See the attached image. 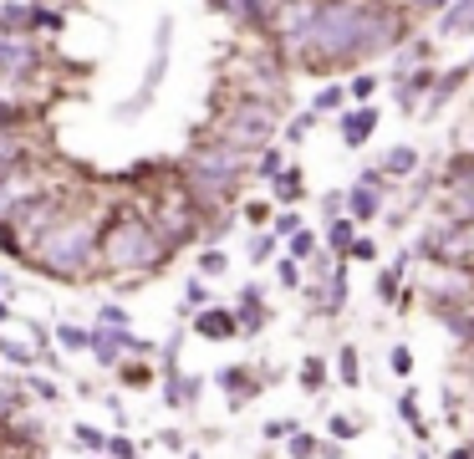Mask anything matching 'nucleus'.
Returning <instances> with one entry per match:
<instances>
[{
    "label": "nucleus",
    "instance_id": "f257e3e1",
    "mask_svg": "<svg viewBox=\"0 0 474 459\" xmlns=\"http://www.w3.org/2000/svg\"><path fill=\"white\" fill-rule=\"evenodd\" d=\"M403 36H408V11L342 0V5H311L307 21L276 42L291 62H301V72H331V66L372 62Z\"/></svg>",
    "mask_w": 474,
    "mask_h": 459
},
{
    "label": "nucleus",
    "instance_id": "f03ea898",
    "mask_svg": "<svg viewBox=\"0 0 474 459\" xmlns=\"http://www.w3.org/2000/svg\"><path fill=\"white\" fill-rule=\"evenodd\" d=\"M31 266H42V276H57V281H82L97 261V220L82 214V209H66L57 225L46 230L42 240L26 251Z\"/></svg>",
    "mask_w": 474,
    "mask_h": 459
},
{
    "label": "nucleus",
    "instance_id": "7ed1b4c3",
    "mask_svg": "<svg viewBox=\"0 0 474 459\" xmlns=\"http://www.w3.org/2000/svg\"><path fill=\"white\" fill-rule=\"evenodd\" d=\"M97 261H103L107 271H153V266L168 261V245L159 240V230H153L148 214L123 209V214L97 235Z\"/></svg>",
    "mask_w": 474,
    "mask_h": 459
},
{
    "label": "nucleus",
    "instance_id": "20e7f679",
    "mask_svg": "<svg viewBox=\"0 0 474 459\" xmlns=\"http://www.w3.org/2000/svg\"><path fill=\"white\" fill-rule=\"evenodd\" d=\"M276 107L270 103H255V97H235V103L214 118V144L235 148L240 159L245 153H260V148H270V138H276Z\"/></svg>",
    "mask_w": 474,
    "mask_h": 459
},
{
    "label": "nucleus",
    "instance_id": "39448f33",
    "mask_svg": "<svg viewBox=\"0 0 474 459\" xmlns=\"http://www.w3.org/2000/svg\"><path fill=\"white\" fill-rule=\"evenodd\" d=\"M413 255H423L433 266H449V271H474V225H433L418 235Z\"/></svg>",
    "mask_w": 474,
    "mask_h": 459
},
{
    "label": "nucleus",
    "instance_id": "423d86ee",
    "mask_svg": "<svg viewBox=\"0 0 474 459\" xmlns=\"http://www.w3.org/2000/svg\"><path fill=\"white\" fill-rule=\"evenodd\" d=\"M439 214H444V225H474V159L464 153H454L449 164L439 168Z\"/></svg>",
    "mask_w": 474,
    "mask_h": 459
},
{
    "label": "nucleus",
    "instance_id": "0eeeda50",
    "mask_svg": "<svg viewBox=\"0 0 474 459\" xmlns=\"http://www.w3.org/2000/svg\"><path fill=\"white\" fill-rule=\"evenodd\" d=\"M184 174H199V179H209V184L235 189L240 179H245V159H240L235 148H225V144H205V148H194V153H189Z\"/></svg>",
    "mask_w": 474,
    "mask_h": 459
},
{
    "label": "nucleus",
    "instance_id": "6e6552de",
    "mask_svg": "<svg viewBox=\"0 0 474 459\" xmlns=\"http://www.w3.org/2000/svg\"><path fill=\"white\" fill-rule=\"evenodd\" d=\"M36 72H42V51H36L31 36H0V82L21 87Z\"/></svg>",
    "mask_w": 474,
    "mask_h": 459
},
{
    "label": "nucleus",
    "instance_id": "1a4fd4ad",
    "mask_svg": "<svg viewBox=\"0 0 474 459\" xmlns=\"http://www.w3.org/2000/svg\"><path fill=\"white\" fill-rule=\"evenodd\" d=\"M383 194H392L388 179H383L377 168H362V174H357V184L347 189V199H342L352 225H357V220H372V214H383Z\"/></svg>",
    "mask_w": 474,
    "mask_h": 459
},
{
    "label": "nucleus",
    "instance_id": "9d476101",
    "mask_svg": "<svg viewBox=\"0 0 474 459\" xmlns=\"http://www.w3.org/2000/svg\"><path fill=\"white\" fill-rule=\"evenodd\" d=\"M42 194V179L31 174V168H16V174H0V225L26 205V199H36Z\"/></svg>",
    "mask_w": 474,
    "mask_h": 459
},
{
    "label": "nucleus",
    "instance_id": "9b49d317",
    "mask_svg": "<svg viewBox=\"0 0 474 459\" xmlns=\"http://www.w3.org/2000/svg\"><path fill=\"white\" fill-rule=\"evenodd\" d=\"M16 168H31V138L21 128H0V174H16Z\"/></svg>",
    "mask_w": 474,
    "mask_h": 459
},
{
    "label": "nucleus",
    "instance_id": "f8f14e48",
    "mask_svg": "<svg viewBox=\"0 0 474 459\" xmlns=\"http://www.w3.org/2000/svg\"><path fill=\"white\" fill-rule=\"evenodd\" d=\"M439 36H474V0L439 5Z\"/></svg>",
    "mask_w": 474,
    "mask_h": 459
},
{
    "label": "nucleus",
    "instance_id": "ddd939ff",
    "mask_svg": "<svg viewBox=\"0 0 474 459\" xmlns=\"http://www.w3.org/2000/svg\"><path fill=\"white\" fill-rule=\"evenodd\" d=\"M270 322V312H266V301H260V286H245L240 292V312H235V332H260Z\"/></svg>",
    "mask_w": 474,
    "mask_h": 459
},
{
    "label": "nucleus",
    "instance_id": "4468645a",
    "mask_svg": "<svg viewBox=\"0 0 474 459\" xmlns=\"http://www.w3.org/2000/svg\"><path fill=\"white\" fill-rule=\"evenodd\" d=\"M470 77H474L470 66H449V72H444V77H439V82H433L429 103L418 107V113H423V118H433V113H439V107L449 103V97H454V92H459V87H464V82H470Z\"/></svg>",
    "mask_w": 474,
    "mask_h": 459
},
{
    "label": "nucleus",
    "instance_id": "2eb2a0df",
    "mask_svg": "<svg viewBox=\"0 0 474 459\" xmlns=\"http://www.w3.org/2000/svg\"><path fill=\"white\" fill-rule=\"evenodd\" d=\"M377 118H383L377 107H352L347 118H342V144H347V148H362V144L372 138V128H377Z\"/></svg>",
    "mask_w": 474,
    "mask_h": 459
},
{
    "label": "nucleus",
    "instance_id": "dca6fc26",
    "mask_svg": "<svg viewBox=\"0 0 474 459\" xmlns=\"http://www.w3.org/2000/svg\"><path fill=\"white\" fill-rule=\"evenodd\" d=\"M377 174H383V179H408V174H418V148L413 144H392L388 153H383V164H377Z\"/></svg>",
    "mask_w": 474,
    "mask_h": 459
},
{
    "label": "nucleus",
    "instance_id": "f3484780",
    "mask_svg": "<svg viewBox=\"0 0 474 459\" xmlns=\"http://www.w3.org/2000/svg\"><path fill=\"white\" fill-rule=\"evenodd\" d=\"M194 332L209 337V342H225V337H235V312L229 307H205L194 316Z\"/></svg>",
    "mask_w": 474,
    "mask_h": 459
},
{
    "label": "nucleus",
    "instance_id": "a211bd4d",
    "mask_svg": "<svg viewBox=\"0 0 474 459\" xmlns=\"http://www.w3.org/2000/svg\"><path fill=\"white\" fill-rule=\"evenodd\" d=\"M87 347H92V357H97L103 368H118V357L128 353V332H107V327H97V332H87Z\"/></svg>",
    "mask_w": 474,
    "mask_h": 459
},
{
    "label": "nucleus",
    "instance_id": "6ab92c4d",
    "mask_svg": "<svg viewBox=\"0 0 474 459\" xmlns=\"http://www.w3.org/2000/svg\"><path fill=\"white\" fill-rule=\"evenodd\" d=\"M220 388H229V403H235V408L260 393V383H255V373H250V368H225V373H220Z\"/></svg>",
    "mask_w": 474,
    "mask_h": 459
},
{
    "label": "nucleus",
    "instance_id": "aec40b11",
    "mask_svg": "<svg viewBox=\"0 0 474 459\" xmlns=\"http://www.w3.org/2000/svg\"><path fill=\"white\" fill-rule=\"evenodd\" d=\"M36 31V5H0V36H31Z\"/></svg>",
    "mask_w": 474,
    "mask_h": 459
},
{
    "label": "nucleus",
    "instance_id": "412c9836",
    "mask_svg": "<svg viewBox=\"0 0 474 459\" xmlns=\"http://www.w3.org/2000/svg\"><path fill=\"white\" fill-rule=\"evenodd\" d=\"M433 316H439L459 342H474V301L470 307H433Z\"/></svg>",
    "mask_w": 474,
    "mask_h": 459
},
{
    "label": "nucleus",
    "instance_id": "4be33fe9",
    "mask_svg": "<svg viewBox=\"0 0 474 459\" xmlns=\"http://www.w3.org/2000/svg\"><path fill=\"white\" fill-rule=\"evenodd\" d=\"M270 184H276V199H281V205H296V199L307 194V179H301V168H281Z\"/></svg>",
    "mask_w": 474,
    "mask_h": 459
},
{
    "label": "nucleus",
    "instance_id": "5701e85b",
    "mask_svg": "<svg viewBox=\"0 0 474 459\" xmlns=\"http://www.w3.org/2000/svg\"><path fill=\"white\" fill-rule=\"evenodd\" d=\"M352 240H357V225H352L347 214H342V220H327V251L331 255H347Z\"/></svg>",
    "mask_w": 474,
    "mask_h": 459
},
{
    "label": "nucleus",
    "instance_id": "b1692460",
    "mask_svg": "<svg viewBox=\"0 0 474 459\" xmlns=\"http://www.w3.org/2000/svg\"><path fill=\"white\" fill-rule=\"evenodd\" d=\"M168 403H174V408H189V403H194V398H199V377H184V373H168Z\"/></svg>",
    "mask_w": 474,
    "mask_h": 459
},
{
    "label": "nucleus",
    "instance_id": "393cba45",
    "mask_svg": "<svg viewBox=\"0 0 474 459\" xmlns=\"http://www.w3.org/2000/svg\"><path fill=\"white\" fill-rule=\"evenodd\" d=\"M301 388H307V393H322V388H327V362H322L316 353L301 362Z\"/></svg>",
    "mask_w": 474,
    "mask_h": 459
},
{
    "label": "nucleus",
    "instance_id": "a878e982",
    "mask_svg": "<svg viewBox=\"0 0 474 459\" xmlns=\"http://www.w3.org/2000/svg\"><path fill=\"white\" fill-rule=\"evenodd\" d=\"M342 103H347V87H342V82H327L322 92H316V103H311V113L322 118V113H337Z\"/></svg>",
    "mask_w": 474,
    "mask_h": 459
},
{
    "label": "nucleus",
    "instance_id": "bb28decb",
    "mask_svg": "<svg viewBox=\"0 0 474 459\" xmlns=\"http://www.w3.org/2000/svg\"><path fill=\"white\" fill-rule=\"evenodd\" d=\"M337 377H342L347 388H357V383H362V362H357V347H342V353H337Z\"/></svg>",
    "mask_w": 474,
    "mask_h": 459
},
{
    "label": "nucleus",
    "instance_id": "cd10ccee",
    "mask_svg": "<svg viewBox=\"0 0 474 459\" xmlns=\"http://www.w3.org/2000/svg\"><path fill=\"white\" fill-rule=\"evenodd\" d=\"M377 301H388V307H398V301H403V276L392 271V266L377 276Z\"/></svg>",
    "mask_w": 474,
    "mask_h": 459
},
{
    "label": "nucleus",
    "instance_id": "c85d7f7f",
    "mask_svg": "<svg viewBox=\"0 0 474 459\" xmlns=\"http://www.w3.org/2000/svg\"><path fill=\"white\" fill-rule=\"evenodd\" d=\"M398 418H408L413 434L429 439V429H423V418H418V398H413V388H403V398H398Z\"/></svg>",
    "mask_w": 474,
    "mask_h": 459
},
{
    "label": "nucleus",
    "instance_id": "c756f323",
    "mask_svg": "<svg viewBox=\"0 0 474 459\" xmlns=\"http://www.w3.org/2000/svg\"><path fill=\"white\" fill-rule=\"evenodd\" d=\"M286 444H291V459H316V449H322V439H316V434H301V429H296Z\"/></svg>",
    "mask_w": 474,
    "mask_h": 459
},
{
    "label": "nucleus",
    "instance_id": "7c9ffc66",
    "mask_svg": "<svg viewBox=\"0 0 474 459\" xmlns=\"http://www.w3.org/2000/svg\"><path fill=\"white\" fill-rule=\"evenodd\" d=\"M311 255H316V235H311V230H296V235H291V261L301 266Z\"/></svg>",
    "mask_w": 474,
    "mask_h": 459
},
{
    "label": "nucleus",
    "instance_id": "2f4dec72",
    "mask_svg": "<svg viewBox=\"0 0 474 459\" xmlns=\"http://www.w3.org/2000/svg\"><path fill=\"white\" fill-rule=\"evenodd\" d=\"M286 168V153L281 148H260V159H255V174H266V179H276Z\"/></svg>",
    "mask_w": 474,
    "mask_h": 459
},
{
    "label": "nucleus",
    "instance_id": "473e14b6",
    "mask_svg": "<svg viewBox=\"0 0 474 459\" xmlns=\"http://www.w3.org/2000/svg\"><path fill=\"white\" fill-rule=\"evenodd\" d=\"M0 357H5V362H16V368H31V362H36V357H31V347L11 342V337H0Z\"/></svg>",
    "mask_w": 474,
    "mask_h": 459
},
{
    "label": "nucleus",
    "instance_id": "72a5a7b5",
    "mask_svg": "<svg viewBox=\"0 0 474 459\" xmlns=\"http://www.w3.org/2000/svg\"><path fill=\"white\" fill-rule=\"evenodd\" d=\"M331 444H347V439H357V418H347V414H331Z\"/></svg>",
    "mask_w": 474,
    "mask_h": 459
},
{
    "label": "nucleus",
    "instance_id": "f704fd0d",
    "mask_svg": "<svg viewBox=\"0 0 474 459\" xmlns=\"http://www.w3.org/2000/svg\"><path fill=\"white\" fill-rule=\"evenodd\" d=\"M372 92H377V77H372V72H362V77H352L347 82V97H357V103H368Z\"/></svg>",
    "mask_w": 474,
    "mask_h": 459
},
{
    "label": "nucleus",
    "instance_id": "c9c22d12",
    "mask_svg": "<svg viewBox=\"0 0 474 459\" xmlns=\"http://www.w3.org/2000/svg\"><path fill=\"white\" fill-rule=\"evenodd\" d=\"M72 434H77V444H82V449H107V434H103V429H92V424H77Z\"/></svg>",
    "mask_w": 474,
    "mask_h": 459
},
{
    "label": "nucleus",
    "instance_id": "e433bc0d",
    "mask_svg": "<svg viewBox=\"0 0 474 459\" xmlns=\"http://www.w3.org/2000/svg\"><path fill=\"white\" fill-rule=\"evenodd\" d=\"M311 128H316V113H301V118H291V123H286V138H291V144H301Z\"/></svg>",
    "mask_w": 474,
    "mask_h": 459
},
{
    "label": "nucleus",
    "instance_id": "4c0bfd02",
    "mask_svg": "<svg viewBox=\"0 0 474 459\" xmlns=\"http://www.w3.org/2000/svg\"><path fill=\"white\" fill-rule=\"evenodd\" d=\"M199 271H205V276H225L229 271L225 251H205V255H199Z\"/></svg>",
    "mask_w": 474,
    "mask_h": 459
},
{
    "label": "nucleus",
    "instance_id": "58836bf2",
    "mask_svg": "<svg viewBox=\"0 0 474 459\" xmlns=\"http://www.w3.org/2000/svg\"><path fill=\"white\" fill-rule=\"evenodd\" d=\"M296 429H301L296 418H270V424H266V429H260V434H266V439H291V434H296Z\"/></svg>",
    "mask_w": 474,
    "mask_h": 459
},
{
    "label": "nucleus",
    "instance_id": "ea45409f",
    "mask_svg": "<svg viewBox=\"0 0 474 459\" xmlns=\"http://www.w3.org/2000/svg\"><path fill=\"white\" fill-rule=\"evenodd\" d=\"M270 251H276V235H255V240H250V261H255V266L270 261Z\"/></svg>",
    "mask_w": 474,
    "mask_h": 459
},
{
    "label": "nucleus",
    "instance_id": "a19ab883",
    "mask_svg": "<svg viewBox=\"0 0 474 459\" xmlns=\"http://www.w3.org/2000/svg\"><path fill=\"white\" fill-rule=\"evenodd\" d=\"M296 230H307V225H301V214H291V209H286V214H276V240H281V235L291 240Z\"/></svg>",
    "mask_w": 474,
    "mask_h": 459
},
{
    "label": "nucleus",
    "instance_id": "79ce46f5",
    "mask_svg": "<svg viewBox=\"0 0 474 459\" xmlns=\"http://www.w3.org/2000/svg\"><path fill=\"white\" fill-rule=\"evenodd\" d=\"M388 368H392V373H398V377H408V373H413V353H408V347H392Z\"/></svg>",
    "mask_w": 474,
    "mask_h": 459
},
{
    "label": "nucleus",
    "instance_id": "37998d69",
    "mask_svg": "<svg viewBox=\"0 0 474 459\" xmlns=\"http://www.w3.org/2000/svg\"><path fill=\"white\" fill-rule=\"evenodd\" d=\"M352 261H377V245H372V240H368V235H357V240H352Z\"/></svg>",
    "mask_w": 474,
    "mask_h": 459
},
{
    "label": "nucleus",
    "instance_id": "c03bdc74",
    "mask_svg": "<svg viewBox=\"0 0 474 459\" xmlns=\"http://www.w3.org/2000/svg\"><path fill=\"white\" fill-rule=\"evenodd\" d=\"M103 327H107V332H123L128 312H123V307H103Z\"/></svg>",
    "mask_w": 474,
    "mask_h": 459
},
{
    "label": "nucleus",
    "instance_id": "a18cd8bd",
    "mask_svg": "<svg viewBox=\"0 0 474 459\" xmlns=\"http://www.w3.org/2000/svg\"><path fill=\"white\" fill-rule=\"evenodd\" d=\"M107 455H113V459H133L138 449H133V439H123V434H118V439H107Z\"/></svg>",
    "mask_w": 474,
    "mask_h": 459
},
{
    "label": "nucleus",
    "instance_id": "49530a36",
    "mask_svg": "<svg viewBox=\"0 0 474 459\" xmlns=\"http://www.w3.org/2000/svg\"><path fill=\"white\" fill-rule=\"evenodd\" d=\"M62 26V11H46V5H36V31H57Z\"/></svg>",
    "mask_w": 474,
    "mask_h": 459
},
{
    "label": "nucleus",
    "instance_id": "de8ad7c7",
    "mask_svg": "<svg viewBox=\"0 0 474 459\" xmlns=\"http://www.w3.org/2000/svg\"><path fill=\"white\" fill-rule=\"evenodd\" d=\"M276 276H281V286H301V266H296V261H281Z\"/></svg>",
    "mask_w": 474,
    "mask_h": 459
},
{
    "label": "nucleus",
    "instance_id": "09e8293b",
    "mask_svg": "<svg viewBox=\"0 0 474 459\" xmlns=\"http://www.w3.org/2000/svg\"><path fill=\"white\" fill-rule=\"evenodd\" d=\"M57 342H62V347H87V332H77V327H57Z\"/></svg>",
    "mask_w": 474,
    "mask_h": 459
},
{
    "label": "nucleus",
    "instance_id": "8fccbe9b",
    "mask_svg": "<svg viewBox=\"0 0 474 459\" xmlns=\"http://www.w3.org/2000/svg\"><path fill=\"white\" fill-rule=\"evenodd\" d=\"M123 383H148V362H123Z\"/></svg>",
    "mask_w": 474,
    "mask_h": 459
},
{
    "label": "nucleus",
    "instance_id": "3c124183",
    "mask_svg": "<svg viewBox=\"0 0 474 459\" xmlns=\"http://www.w3.org/2000/svg\"><path fill=\"white\" fill-rule=\"evenodd\" d=\"M322 214H327V220H342V194H327V199H322Z\"/></svg>",
    "mask_w": 474,
    "mask_h": 459
},
{
    "label": "nucleus",
    "instance_id": "603ef678",
    "mask_svg": "<svg viewBox=\"0 0 474 459\" xmlns=\"http://www.w3.org/2000/svg\"><path fill=\"white\" fill-rule=\"evenodd\" d=\"M245 220H255V225H266V220H270V205H260V199H255V205H245Z\"/></svg>",
    "mask_w": 474,
    "mask_h": 459
},
{
    "label": "nucleus",
    "instance_id": "864d4df0",
    "mask_svg": "<svg viewBox=\"0 0 474 459\" xmlns=\"http://www.w3.org/2000/svg\"><path fill=\"white\" fill-rule=\"evenodd\" d=\"M11 414H21V398H16V393H0V418H11Z\"/></svg>",
    "mask_w": 474,
    "mask_h": 459
},
{
    "label": "nucleus",
    "instance_id": "5fc2aeb1",
    "mask_svg": "<svg viewBox=\"0 0 474 459\" xmlns=\"http://www.w3.org/2000/svg\"><path fill=\"white\" fill-rule=\"evenodd\" d=\"M16 118H21V107H16V103H5V97H0V128H11Z\"/></svg>",
    "mask_w": 474,
    "mask_h": 459
},
{
    "label": "nucleus",
    "instance_id": "6e6d98bb",
    "mask_svg": "<svg viewBox=\"0 0 474 459\" xmlns=\"http://www.w3.org/2000/svg\"><path fill=\"white\" fill-rule=\"evenodd\" d=\"M31 393H36V398H57V383H46V377H31Z\"/></svg>",
    "mask_w": 474,
    "mask_h": 459
},
{
    "label": "nucleus",
    "instance_id": "4d7b16f0",
    "mask_svg": "<svg viewBox=\"0 0 474 459\" xmlns=\"http://www.w3.org/2000/svg\"><path fill=\"white\" fill-rule=\"evenodd\" d=\"M189 307H205V281H189Z\"/></svg>",
    "mask_w": 474,
    "mask_h": 459
},
{
    "label": "nucleus",
    "instance_id": "13d9d810",
    "mask_svg": "<svg viewBox=\"0 0 474 459\" xmlns=\"http://www.w3.org/2000/svg\"><path fill=\"white\" fill-rule=\"evenodd\" d=\"M449 459H474V455H470V444H464V449H449Z\"/></svg>",
    "mask_w": 474,
    "mask_h": 459
},
{
    "label": "nucleus",
    "instance_id": "bf43d9fd",
    "mask_svg": "<svg viewBox=\"0 0 474 459\" xmlns=\"http://www.w3.org/2000/svg\"><path fill=\"white\" fill-rule=\"evenodd\" d=\"M5 316H11V307H5V301H0V322H5Z\"/></svg>",
    "mask_w": 474,
    "mask_h": 459
},
{
    "label": "nucleus",
    "instance_id": "052dcab7",
    "mask_svg": "<svg viewBox=\"0 0 474 459\" xmlns=\"http://www.w3.org/2000/svg\"><path fill=\"white\" fill-rule=\"evenodd\" d=\"M464 66H470V72H474V57H470V62H464Z\"/></svg>",
    "mask_w": 474,
    "mask_h": 459
},
{
    "label": "nucleus",
    "instance_id": "680f3d73",
    "mask_svg": "<svg viewBox=\"0 0 474 459\" xmlns=\"http://www.w3.org/2000/svg\"><path fill=\"white\" fill-rule=\"evenodd\" d=\"M470 455H474V444H470Z\"/></svg>",
    "mask_w": 474,
    "mask_h": 459
},
{
    "label": "nucleus",
    "instance_id": "e2e57ef3",
    "mask_svg": "<svg viewBox=\"0 0 474 459\" xmlns=\"http://www.w3.org/2000/svg\"><path fill=\"white\" fill-rule=\"evenodd\" d=\"M470 118H474V113H470Z\"/></svg>",
    "mask_w": 474,
    "mask_h": 459
}]
</instances>
